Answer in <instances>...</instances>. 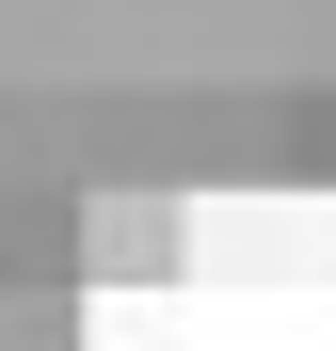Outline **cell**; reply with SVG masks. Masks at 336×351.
<instances>
[{
	"label": "cell",
	"instance_id": "1",
	"mask_svg": "<svg viewBox=\"0 0 336 351\" xmlns=\"http://www.w3.org/2000/svg\"><path fill=\"white\" fill-rule=\"evenodd\" d=\"M177 256H192V208L160 176L144 192H80V287H160Z\"/></svg>",
	"mask_w": 336,
	"mask_h": 351
},
{
	"label": "cell",
	"instance_id": "2",
	"mask_svg": "<svg viewBox=\"0 0 336 351\" xmlns=\"http://www.w3.org/2000/svg\"><path fill=\"white\" fill-rule=\"evenodd\" d=\"M0 287H80V192L0 176Z\"/></svg>",
	"mask_w": 336,
	"mask_h": 351
},
{
	"label": "cell",
	"instance_id": "3",
	"mask_svg": "<svg viewBox=\"0 0 336 351\" xmlns=\"http://www.w3.org/2000/svg\"><path fill=\"white\" fill-rule=\"evenodd\" d=\"M96 287H0V351H96Z\"/></svg>",
	"mask_w": 336,
	"mask_h": 351
}]
</instances>
